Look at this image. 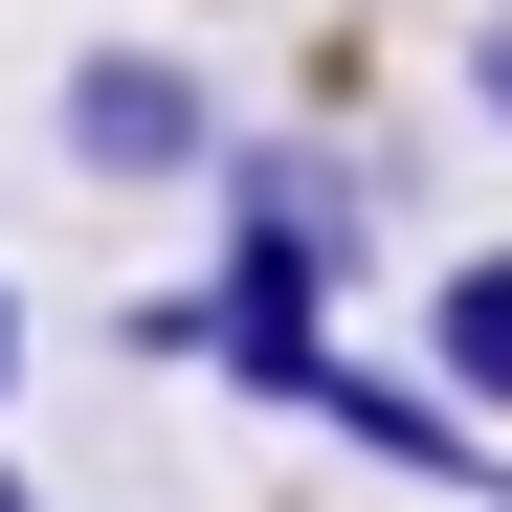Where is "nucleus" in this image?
<instances>
[{
    "instance_id": "3",
    "label": "nucleus",
    "mask_w": 512,
    "mask_h": 512,
    "mask_svg": "<svg viewBox=\"0 0 512 512\" xmlns=\"http://www.w3.org/2000/svg\"><path fill=\"white\" fill-rule=\"evenodd\" d=\"M290 423H334L357 468H423V490H468V468H512V446H468V401H446V379H379V357H334V334H312V379H290Z\"/></svg>"
},
{
    "instance_id": "6",
    "label": "nucleus",
    "mask_w": 512,
    "mask_h": 512,
    "mask_svg": "<svg viewBox=\"0 0 512 512\" xmlns=\"http://www.w3.org/2000/svg\"><path fill=\"white\" fill-rule=\"evenodd\" d=\"M0 401H23V290H0Z\"/></svg>"
},
{
    "instance_id": "5",
    "label": "nucleus",
    "mask_w": 512,
    "mask_h": 512,
    "mask_svg": "<svg viewBox=\"0 0 512 512\" xmlns=\"http://www.w3.org/2000/svg\"><path fill=\"white\" fill-rule=\"evenodd\" d=\"M468 112L512 134V0H490V23H468Z\"/></svg>"
},
{
    "instance_id": "4",
    "label": "nucleus",
    "mask_w": 512,
    "mask_h": 512,
    "mask_svg": "<svg viewBox=\"0 0 512 512\" xmlns=\"http://www.w3.org/2000/svg\"><path fill=\"white\" fill-rule=\"evenodd\" d=\"M423 379H446L468 423H512V245H468V268H423Z\"/></svg>"
},
{
    "instance_id": "1",
    "label": "nucleus",
    "mask_w": 512,
    "mask_h": 512,
    "mask_svg": "<svg viewBox=\"0 0 512 512\" xmlns=\"http://www.w3.org/2000/svg\"><path fill=\"white\" fill-rule=\"evenodd\" d=\"M334 268H357V201L312 179L290 134H223V312H334Z\"/></svg>"
},
{
    "instance_id": "7",
    "label": "nucleus",
    "mask_w": 512,
    "mask_h": 512,
    "mask_svg": "<svg viewBox=\"0 0 512 512\" xmlns=\"http://www.w3.org/2000/svg\"><path fill=\"white\" fill-rule=\"evenodd\" d=\"M0 512H45V490H23V468H0Z\"/></svg>"
},
{
    "instance_id": "2",
    "label": "nucleus",
    "mask_w": 512,
    "mask_h": 512,
    "mask_svg": "<svg viewBox=\"0 0 512 512\" xmlns=\"http://www.w3.org/2000/svg\"><path fill=\"white\" fill-rule=\"evenodd\" d=\"M45 134H67V179H112V201H134V179H223V112H201L179 45H90Z\"/></svg>"
}]
</instances>
